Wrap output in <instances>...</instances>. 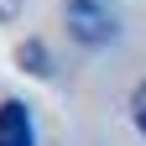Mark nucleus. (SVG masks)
Listing matches in <instances>:
<instances>
[{
	"mask_svg": "<svg viewBox=\"0 0 146 146\" xmlns=\"http://www.w3.org/2000/svg\"><path fill=\"white\" fill-rule=\"evenodd\" d=\"M68 26L84 47H104L115 42L120 31V16H115V0H68Z\"/></svg>",
	"mask_w": 146,
	"mask_h": 146,
	"instance_id": "1",
	"label": "nucleus"
},
{
	"mask_svg": "<svg viewBox=\"0 0 146 146\" xmlns=\"http://www.w3.org/2000/svg\"><path fill=\"white\" fill-rule=\"evenodd\" d=\"M0 146H36L31 110L21 99H5V104H0Z\"/></svg>",
	"mask_w": 146,
	"mask_h": 146,
	"instance_id": "2",
	"label": "nucleus"
},
{
	"mask_svg": "<svg viewBox=\"0 0 146 146\" xmlns=\"http://www.w3.org/2000/svg\"><path fill=\"white\" fill-rule=\"evenodd\" d=\"M131 120H136V131L146 136V84H141L136 94H131Z\"/></svg>",
	"mask_w": 146,
	"mask_h": 146,
	"instance_id": "3",
	"label": "nucleus"
},
{
	"mask_svg": "<svg viewBox=\"0 0 146 146\" xmlns=\"http://www.w3.org/2000/svg\"><path fill=\"white\" fill-rule=\"evenodd\" d=\"M21 68H36V73H47V52L36 47V42H31V47H21Z\"/></svg>",
	"mask_w": 146,
	"mask_h": 146,
	"instance_id": "4",
	"label": "nucleus"
}]
</instances>
